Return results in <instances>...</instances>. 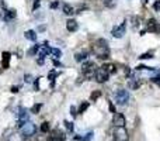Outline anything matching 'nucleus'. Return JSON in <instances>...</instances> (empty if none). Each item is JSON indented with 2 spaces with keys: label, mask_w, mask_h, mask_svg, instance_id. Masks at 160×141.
I'll return each mask as SVG.
<instances>
[{
  "label": "nucleus",
  "mask_w": 160,
  "mask_h": 141,
  "mask_svg": "<svg viewBox=\"0 0 160 141\" xmlns=\"http://www.w3.org/2000/svg\"><path fill=\"white\" fill-rule=\"evenodd\" d=\"M91 51H93V54L96 55L98 59H107V58H110V48H108V42H107L105 40H103V38L97 40L96 42L93 44Z\"/></svg>",
  "instance_id": "obj_1"
},
{
  "label": "nucleus",
  "mask_w": 160,
  "mask_h": 141,
  "mask_svg": "<svg viewBox=\"0 0 160 141\" xmlns=\"http://www.w3.org/2000/svg\"><path fill=\"white\" fill-rule=\"evenodd\" d=\"M82 72H83L86 79H94L96 72H97L96 64H94V62H84V64L82 65Z\"/></svg>",
  "instance_id": "obj_2"
},
{
  "label": "nucleus",
  "mask_w": 160,
  "mask_h": 141,
  "mask_svg": "<svg viewBox=\"0 0 160 141\" xmlns=\"http://www.w3.org/2000/svg\"><path fill=\"white\" fill-rule=\"evenodd\" d=\"M114 138L115 141H128L129 140V135H128V131L125 127H114Z\"/></svg>",
  "instance_id": "obj_3"
},
{
  "label": "nucleus",
  "mask_w": 160,
  "mask_h": 141,
  "mask_svg": "<svg viewBox=\"0 0 160 141\" xmlns=\"http://www.w3.org/2000/svg\"><path fill=\"white\" fill-rule=\"evenodd\" d=\"M35 133H37V126L34 124V123H31V121H27L25 124L21 127L23 137H32Z\"/></svg>",
  "instance_id": "obj_4"
},
{
  "label": "nucleus",
  "mask_w": 160,
  "mask_h": 141,
  "mask_svg": "<svg viewBox=\"0 0 160 141\" xmlns=\"http://www.w3.org/2000/svg\"><path fill=\"white\" fill-rule=\"evenodd\" d=\"M115 100H117L118 104L125 106V104L129 102V93H128V91H124V89L117 91L115 92Z\"/></svg>",
  "instance_id": "obj_5"
},
{
  "label": "nucleus",
  "mask_w": 160,
  "mask_h": 141,
  "mask_svg": "<svg viewBox=\"0 0 160 141\" xmlns=\"http://www.w3.org/2000/svg\"><path fill=\"white\" fill-rule=\"evenodd\" d=\"M110 78V74L107 72V69L104 66H100L97 68V72H96V76H94V79H96L98 83H104V82H107V79Z\"/></svg>",
  "instance_id": "obj_6"
},
{
  "label": "nucleus",
  "mask_w": 160,
  "mask_h": 141,
  "mask_svg": "<svg viewBox=\"0 0 160 141\" xmlns=\"http://www.w3.org/2000/svg\"><path fill=\"white\" fill-rule=\"evenodd\" d=\"M112 124L114 127H125L127 124V120H125V116L122 113H114V117H112Z\"/></svg>",
  "instance_id": "obj_7"
},
{
  "label": "nucleus",
  "mask_w": 160,
  "mask_h": 141,
  "mask_svg": "<svg viewBox=\"0 0 160 141\" xmlns=\"http://www.w3.org/2000/svg\"><path fill=\"white\" fill-rule=\"evenodd\" d=\"M143 85V79H140V78H129V81H128V86L132 89V91H136L139 89L140 86Z\"/></svg>",
  "instance_id": "obj_8"
},
{
  "label": "nucleus",
  "mask_w": 160,
  "mask_h": 141,
  "mask_svg": "<svg viewBox=\"0 0 160 141\" xmlns=\"http://www.w3.org/2000/svg\"><path fill=\"white\" fill-rule=\"evenodd\" d=\"M145 31H149V33H154V31H159V23H157L154 18H149L146 23V28Z\"/></svg>",
  "instance_id": "obj_9"
},
{
  "label": "nucleus",
  "mask_w": 160,
  "mask_h": 141,
  "mask_svg": "<svg viewBox=\"0 0 160 141\" xmlns=\"http://www.w3.org/2000/svg\"><path fill=\"white\" fill-rule=\"evenodd\" d=\"M27 121H28V113H27V110L24 107H20V113H18V126L23 127Z\"/></svg>",
  "instance_id": "obj_10"
},
{
  "label": "nucleus",
  "mask_w": 160,
  "mask_h": 141,
  "mask_svg": "<svg viewBox=\"0 0 160 141\" xmlns=\"http://www.w3.org/2000/svg\"><path fill=\"white\" fill-rule=\"evenodd\" d=\"M112 37H115V38H121V37H124L125 35V23H122L121 26H118V27H115L112 30Z\"/></svg>",
  "instance_id": "obj_11"
},
{
  "label": "nucleus",
  "mask_w": 160,
  "mask_h": 141,
  "mask_svg": "<svg viewBox=\"0 0 160 141\" xmlns=\"http://www.w3.org/2000/svg\"><path fill=\"white\" fill-rule=\"evenodd\" d=\"M49 52H52V48H49L47 45V44H44V45H41L40 51H38V55H40V59H44V58L47 57Z\"/></svg>",
  "instance_id": "obj_12"
},
{
  "label": "nucleus",
  "mask_w": 160,
  "mask_h": 141,
  "mask_svg": "<svg viewBox=\"0 0 160 141\" xmlns=\"http://www.w3.org/2000/svg\"><path fill=\"white\" fill-rule=\"evenodd\" d=\"M66 28H67V31H70V33H74V31H77V28H79V24H77L76 20L69 18V20L66 21Z\"/></svg>",
  "instance_id": "obj_13"
},
{
  "label": "nucleus",
  "mask_w": 160,
  "mask_h": 141,
  "mask_svg": "<svg viewBox=\"0 0 160 141\" xmlns=\"http://www.w3.org/2000/svg\"><path fill=\"white\" fill-rule=\"evenodd\" d=\"M2 65H3V69H9V66H10V52H3V55H2Z\"/></svg>",
  "instance_id": "obj_14"
},
{
  "label": "nucleus",
  "mask_w": 160,
  "mask_h": 141,
  "mask_svg": "<svg viewBox=\"0 0 160 141\" xmlns=\"http://www.w3.org/2000/svg\"><path fill=\"white\" fill-rule=\"evenodd\" d=\"M51 140H65V134L63 131H60L59 128L51 131Z\"/></svg>",
  "instance_id": "obj_15"
},
{
  "label": "nucleus",
  "mask_w": 160,
  "mask_h": 141,
  "mask_svg": "<svg viewBox=\"0 0 160 141\" xmlns=\"http://www.w3.org/2000/svg\"><path fill=\"white\" fill-rule=\"evenodd\" d=\"M87 57H89V51H82V52H77V54L74 55V59H76L77 62H82V61H84Z\"/></svg>",
  "instance_id": "obj_16"
},
{
  "label": "nucleus",
  "mask_w": 160,
  "mask_h": 141,
  "mask_svg": "<svg viewBox=\"0 0 160 141\" xmlns=\"http://www.w3.org/2000/svg\"><path fill=\"white\" fill-rule=\"evenodd\" d=\"M62 10H63V13L66 14V16H72V14L74 13V9H73V7L70 6V4H66V3L62 6Z\"/></svg>",
  "instance_id": "obj_17"
},
{
  "label": "nucleus",
  "mask_w": 160,
  "mask_h": 141,
  "mask_svg": "<svg viewBox=\"0 0 160 141\" xmlns=\"http://www.w3.org/2000/svg\"><path fill=\"white\" fill-rule=\"evenodd\" d=\"M24 35H25L27 40H30V41H35L37 40V34H35V31L34 30H28L24 33Z\"/></svg>",
  "instance_id": "obj_18"
},
{
  "label": "nucleus",
  "mask_w": 160,
  "mask_h": 141,
  "mask_svg": "<svg viewBox=\"0 0 160 141\" xmlns=\"http://www.w3.org/2000/svg\"><path fill=\"white\" fill-rule=\"evenodd\" d=\"M103 66L105 68L107 72H108L110 75H112V74H115V72H117V66H115L114 64H105V65H103Z\"/></svg>",
  "instance_id": "obj_19"
},
{
  "label": "nucleus",
  "mask_w": 160,
  "mask_h": 141,
  "mask_svg": "<svg viewBox=\"0 0 160 141\" xmlns=\"http://www.w3.org/2000/svg\"><path fill=\"white\" fill-rule=\"evenodd\" d=\"M17 16V13H16V10H7L6 11V14H4V20H11V18H14V17Z\"/></svg>",
  "instance_id": "obj_20"
},
{
  "label": "nucleus",
  "mask_w": 160,
  "mask_h": 141,
  "mask_svg": "<svg viewBox=\"0 0 160 141\" xmlns=\"http://www.w3.org/2000/svg\"><path fill=\"white\" fill-rule=\"evenodd\" d=\"M89 106H90L89 102H83V103L80 104V107H79V110H77V113H84V111L89 109Z\"/></svg>",
  "instance_id": "obj_21"
},
{
  "label": "nucleus",
  "mask_w": 160,
  "mask_h": 141,
  "mask_svg": "<svg viewBox=\"0 0 160 141\" xmlns=\"http://www.w3.org/2000/svg\"><path fill=\"white\" fill-rule=\"evenodd\" d=\"M131 20H132V24H133V27H135V28H138V27L140 26V17L133 16L132 18H131Z\"/></svg>",
  "instance_id": "obj_22"
},
{
  "label": "nucleus",
  "mask_w": 160,
  "mask_h": 141,
  "mask_svg": "<svg viewBox=\"0 0 160 141\" xmlns=\"http://www.w3.org/2000/svg\"><path fill=\"white\" fill-rule=\"evenodd\" d=\"M40 48H41V45H34L31 50H28V52H27V54H28V55H35L38 51H40Z\"/></svg>",
  "instance_id": "obj_23"
},
{
  "label": "nucleus",
  "mask_w": 160,
  "mask_h": 141,
  "mask_svg": "<svg viewBox=\"0 0 160 141\" xmlns=\"http://www.w3.org/2000/svg\"><path fill=\"white\" fill-rule=\"evenodd\" d=\"M41 131L42 133H49V123L48 121H44L42 124H41Z\"/></svg>",
  "instance_id": "obj_24"
},
{
  "label": "nucleus",
  "mask_w": 160,
  "mask_h": 141,
  "mask_svg": "<svg viewBox=\"0 0 160 141\" xmlns=\"http://www.w3.org/2000/svg\"><path fill=\"white\" fill-rule=\"evenodd\" d=\"M101 96V91H94L93 93H91V96H90V100H97V99Z\"/></svg>",
  "instance_id": "obj_25"
},
{
  "label": "nucleus",
  "mask_w": 160,
  "mask_h": 141,
  "mask_svg": "<svg viewBox=\"0 0 160 141\" xmlns=\"http://www.w3.org/2000/svg\"><path fill=\"white\" fill-rule=\"evenodd\" d=\"M41 107H42V104H41V103L34 104L32 107H31V113H38V111L41 110Z\"/></svg>",
  "instance_id": "obj_26"
},
{
  "label": "nucleus",
  "mask_w": 160,
  "mask_h": 141,
  "mask_svg": "<svg viewBox=\"0 0 160 141\" xmlns=\"http://www.w3.org/2000/svg\"><path fill=\"white\" fill-rule=\"evenodd\" d=\"M52 55L55 58H60L62 57V51L58 50V48H52Z\"/></svg>",
  "instance_id": "obj_27"
},
{
  "label": "nucleus",
  "mask_w": 160,
  "mask_h": 141,
  "mask_svg": "<svg viewBox=\"0 0 160 141\" xmlns=\"http://www.w3.org/2000/svg\"><path fill=\"white\" fill-rule=\"evenodd\" d=\"M150 58H152V52H145L139 57V59H150Z\"/></svg>",
  "instance_id": "obj_28"
},
{
  "label": "nucleus",
  "mask_w": 160,
  "mask_h": 141,
  "mask_svg": "<svg viewBox=\"0 0 160 141\" xmlns=\"http://www.w3.org/2000/svg\"><path fill=\"white\" fill-rule=\"evenodd\" d=\"M56 76H58V72H55V70H51L49 74H48V79H51V81H53Z\"/></svg>",
  "instance_id": "obj_29"
},
{
  "label": "nucleus",
  "mask_w": 160,
  "mask_h": 141,
  "mask_svg": "<svg viewBox=\"0 0 160 141\" xmlns=\"http://www.w3.org/2000/svg\"><path fill=\"white\" fill-rule=\"evenodd\" d=\"M153 9L156 11H160V0H154V3H153Z\"/></svg>",
  "instance_id": "obj_30"
},
{
  "label": "nucleus",
  "mask_w": 160,
  "mask_h": 141,
  "mask_svg": "<svg viewBox=\"0 0 160 141\" xmlns=\"http://www.w3.org/2000/svg\"><path fill=\"white\" fill-rule=\"evenodd\" d=\"M65 124H66V128L69 131H73V123H69V121H65Z\"/></svg>",
  "instance_id": "obj_31"
},
{
  "label": "nucleus",
  "mask_w": 160,
  "mask_h": 141,
  "mask_svg": "<svg viewBox=\"0 0 160 141\" xmlns=\"http://www.w3.org/2000/svg\"><path fill=\"white\" fill-rule=\"evenodd\" d=\"M108 109L111 110V113H117V110H115V107H114L112 102H108Z\"/></svg>",
  "instance_id": "obj_32"
},
{
  "label": "nucleus",
  "mask_w": 160,
  "mask_h": 141,
  "mask_svg": "<svg viewBox=\"0 0 160 141\" xmlns=\"http://www.w3.org/2000/svg\"><path fill=\"white\" fill-rule=\"evenodd\" d=\"M91 137H93V133H89V134H87L84 138H82V141H90Z\"/></svg>",
  "instance_id": "obj_33"
},
{
  "label": "nucleus",
  "mask_w": 160,
  "mask_h": 141,
  "mask_svg": "<svg viewBox=\"0 0 160 141\" xmlns=\"http://www.w3.org/2000/svg\"><path fill=\"white\" fill-rule=\"evenodd\" d=\"M24 81L31 83V82H32V76H31V75H25V76H24Z\"/></svg>",
  "instance_id": "obj_34"
},
{
  "label": "nucleus",
  "mask_w": 160,
  "mask_h": 141,
  "mask_svg": "<svg viewBox=\"0 0 160 141\" xmlns=\"http://www.w3.org/2000/svg\"><path fill=\"white\" fill-rule=\"evenodd\" d=\"M152 82H156V83L159 85V87H160V76H154V78H152Z\"/></svg>",
  "instance_id": "obj_35"
},
{
  "label": "nucleus",
  "mask_w": 160,
  "mask_h": 141,
  "mask_svg": "<svg viewBox=\"0 0 160 141\" xmlns=\"http://www.w3.org/2000/svg\"><path fill=\"white\" fill-rule=\"evenodd\" d=\"M70 113H72V116H76V114H77V110H76V109L73 107V106H72V107H70Z\"/></svg>",
  "instance_id": "obj_36"
},
{
  "label": "nucleus",
  "mask_w": 160,
  "mask_h": 141,
  "mask_svg": "<svg viewBox=\"0 0 160 141\" xmlns=\"http://www.w3.org/2000/svg\"><path fill=\"white\" fill-rule=\"evenodd\" d=\"M11 92H13V93H17V92H18V86H13L11 87Z\"/></svg>",
  "instance_id": "obj_37"
},
{
  "label": "nucleus",
  "mask_w": 160,
  "mask_h": 141,
  "mask_svg": "<svg viewBox=\"0 0 160 141\" xmlns=\"http://www.w3.org/2000/svg\"><path fill=\"white\" fill-rule=\"evenodd\" d=\"M58 4H59V3H58V2H53V3L51 4V7H52V9H56V7H58Z\"/></svg>",
  "instance_id": "obj_38"
},
{
  "label": "nucleus",
  "mask_w": 160,
  "mask_h": 141,
  "mask_svg": "<svg viewBox=\"0 0 160 141\" xmlns=\"http://www.w3.org/2000/svg\"><path fill=\"white\" fill-rule=\"evenodd\" d=\"M37 7H40V2H35V3H34V10H35Z\"/></svg>",
  "instance_id": "obj_39"
},
{
  "label": "nucleus",
  "mask_w": 160,
  "mask_h": 141,
  "mask_svg": "<svg viewBox=\"0 0 160 141\" xmlns=\"http://www.w3.org/2000/svg\"><path fill=\"white\" fill-rule=\"evenodd\" d=\"M44 30H45V26H41V27L38 28V31H44Z\"/></svg>",
  "instance_id": "obj_40"
},
{
  "label": "nucleus",
  "mask_w": 160,
  "mask_h": 141,
  "mask_svg": "<svg viewBox=\"0 0 160 141\" xmlns=\"http://www.w3.org/2000/svg\"><path fill=\"white\" fill-rule=\"evenodd\" d=\"M49 141H65V140H51L49 138Z\"/></svg>",
  "instance_id": "obj_41"
},
{
  "label": "nucleus",
  "mask_w": 160,
  "mask_h": 141,
  "mask_svg": "<svg viewBox=\"0 0 160 141\" xmlns=\"http://www.w3.org/2000/svg\"><path fill=\"white\" fill-rule=\"evenodd\" d=\"M142 3H143V4H146V3H147V0H142Z\"/></svg>",
  "instance_id": "obj_42"
},
{
  "label": "nucleus",
  "mask_w": 160,
  "mask_h": 141,
  "mask_svg": "<svg viewBox=\"0 0 160 141\" xmlns=\"http://www.w3.org/2000/svg\"><path fill=\"white\" fill-rule=\"evenodd\" d=\"M34 2H40V0H34Z\"/></svg>",
  "instance_id": "obj_43"
},
{
  "label": "nucleus",
  "mask_w": 160,
  "mask_h": 141,
  "mask_svg": "<svg viewBox=\"0 0 160 141\" xmlns=\"http://www.w3.org/2000/svg\"><path fill=\"white\" fill-rule=\"evenodd\" d=\"M105 2H108V0H105Z\"/></svg>",
  "instance_id": "obj_44"
}]
</instances>
